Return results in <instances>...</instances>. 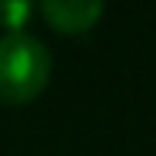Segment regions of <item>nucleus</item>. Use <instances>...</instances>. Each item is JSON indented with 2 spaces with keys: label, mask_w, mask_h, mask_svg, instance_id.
<instances>
[{
  "label": "nucleus",
  "mask_w": 156,
  "mask_h": 156,
  "mask_svg": "<svg viewBox=\"0 0 156 156\" xmlns=\"http://www.w3.org/2000/svg\"><path fill=\"white\" fill-rule=\"evenodd\" d=\"M51 80V54L29 32H6L0 38V102H29Z\"/></svg>",
  "instance_id": "nucleus-1"
},
{
  "label": "nucleus",
  "mask_w": 156,
  "mask_h": 156,
  "mask_svg": "<svg viewBox=\"0 0 156 156\" xmlns=\"http://www.w3.org/2000/svg\"><path fill=\"white\" fill-rule=\"evenodd\" d=\"M45 19L64 35L89 32L105 10V0H38Z\"/></svg>",
  "instance_id": "nucleus-2"
},
{
  "label": "nucleus",
  "mask_w": 156,
  "mask_h": 156,
  "mask_svg": "<svg viewBox=\"0 0 156 156\" xmlns=\"http://www.w3.org/2000/svg\"><path fill=\"white\" fill-rule=\"evenodd\" d=\"M35 0H0V26L6 32H26Z\"/></svg>",
  "instance_id": "nucleus-3"
}]
</instances>
